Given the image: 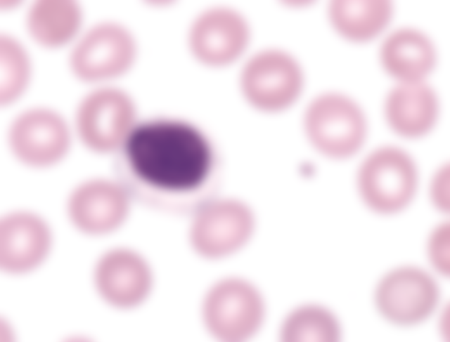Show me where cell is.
<instances>
[{
	"label": "cell",
	"mask_w": 450,
	"mask_h": 342,
	"mask_svg": "<svg viewBox=\"0 0 450 342\" xmlns=\"http://www.w3.org/2000/svg\"><path fill=\"white\" fill-rule=\"evenodd\" d=\"M122 184L142 202L172 211L194 210L211 200L214 154L192 124L158 119L134 126L124 144Z\"/></svg>",
	"instance_id": "obj_1"
},
{
	"label": "cell",
	"mask_w": 450,
	"mask_h": 342,
	"mask_svg": "<svg viewBox=\"0 0 450 342\" xmlns=\"http://www.w3.org/2000/svg\"><path fill=\"white\" fill-rule=\"evenodd\" d=\"M357 185L362 200L371 209L382 214L394 213L404 209L414 197L416 169L402 150L382 147L361 164Z\"/></svg>",
	"instance_id": "obj_2"
},
{
	"label": "cell",
	"mask_w": 450,
	"mask_h": 342,
	"mask_svg": "<svg viewBox=\"0 0 450 342\" xmlns=\"http://www.w3.org/2000/svg\"><path fill=\"white\" fill-rule=\"evenodd\" d=\"M304 125L314 146L334 159L354 154L365 138L362 112L354 102L338 94H325L315 99L307 110Z\"/></svg>",
	"instance_id": "obj_3"
},
{
	"label": "cell",
	"mask_w": 450,
	"mask_h": 342,
	"mask_svg": "<svg viewBox=\"0 0 450 342\" xmlns=\"http://www.w3.org/2000/svg\"><path fill=\"white\" fill-rule=\"evenodd\" d=\"M262 299L255 288L240 279H227L214 285L203 303L205 324L217 338L243 341L254 334L264 317Z\"/></svg>",
	"instance_id": "obj_4"
},
{
	"label": "cell",
	"mask_w": 450,
	"mask_h": 342,
	"mask_svg": "<svg viewBox=\"0 0 450 342\" xmlns=\"http://www.w3.org/2000/svg\"><path fill=\"white\" fill-rule=\"evenodd\" d=\"M195 213L190 241L195 251L206 258L235 252L248 241L254 230L251 210L236 199H211Z\"/></svg>",
	"instance_id": "obj_5"
},
{
	"label": "cell",
	"mask_w": 450,
	"mask_h": 342,
	"mask_svg": "<svg viewBox=\"0 0 450 342\" xmlns=\"http://www.w3.org/2000/svg\"><path fill=\"white\" fill-rule=\"evenodd\" d=\"M302 81L295 61L283 52L271 50L257 54L247 63L240 83L250 104L258 110L274 112L295 102Z\"/></svg>",
	"instance_id": "obj_6"
},
{
	"label": "cell",
	"mask_w": 450,
	"mask_h": 342,
	"mask_svg": "<svg viewBox=\"0 0 450 342\" xmlns=\"http://www.w3.org/2000/svg\"><path fill=\"white\" fill-rule=\"evenodd\" d=\"M439 287L432 277L413 267L397 268L378 283L375 303L390 322L403 326L420 323L436 308Z\"/></svg>",
	"instance_id": "obj_7"
},
{
	"label": "cell",
	"mask_w": 450,
	"mask_h": 342,
	"mask_svg": "<svg viewBox=\"0 0 450 342\" xmlns=\"http://www.w3.org/2000/svg\"><path fill=\"white\" fill-rule=\"evenodd\" d=\"M135 111L130 98L115 88L92 93L81 103L77 126L83 142L101 152L124 145L132 129Z\"/></svg>",
	"instance_id": "obj_8"
},
{
	"label": "cell",
	"mask_w": 450,
	"mask_h": 342,
	"mask_svg": "<svg viewBox=\"0 0 450 342\" xmlns=\"http://www.w3.org/2000/svg\"><path fill=\"white\" fill-rule=\"evenodd\" d=\"M135 55L134 41L123 27L105 23L89 32L74 49L71 66L86 81L108 79L122 74Z\"/></svg>",
	"instance_id": "obj_9"
},
{
	"label": "cell",
	"mask_w": 450,
	"mask_h": 342,
	"mask_svg": "<svg viewBox=\"0 0 450 342\" xmlns=\"http://www.w3.org/2000/svg\"><path fill=\"white\" fill-rule=\"evenodd\" d=\"M9 143L20 160L41 167L56 163L65 155L70 136L60 116L50 110L37 109L24 112L13 121Z\"/></svg>",
	"instance_id": "obj_10"
},
{
	"label": "cell",
	"mask_w": 450,
	"mask_h": 342,
	"mask_svg": "<svg viewBox=\"0 0 450 342\" xmlns=\"http://www.w3.org/2000/svg\"><path fill=\"white\" fill-rule=\"evenodd\" d=\"M248 27L236 12L223 8L208 10L194 22L189 36L191 51L205 64L221 66L236 59L245 49Z\"/></svg>",
	"instance_id": "obj_11"
},
{
	"label": "cell",
	"mask_w": 450,
	"mask_h": 342,
	"mask_svg": "<svg viewBox=\"0 0 450 342\" xmlns=\"http://www.w3.org/2000/svg\"><path fill=\"white\" fill-rule=\"evenodd\" d=\"M124 188L105 180L85 183L72 194L68 212L73 223L91 235L108 233L124 221L129 209Z\"/></svg>",
	"instance_id": "obj_12"
},
{
	"label": "cell",
	"mask_w": 450,
	"mask_h": 342,
	"mask_svg": "<svg viewBox=\"0 0 450 342\" xmlns=\"http://www.w3.org/2000/svg\"><path fill=\"white\" fill-rule=\"evenodd\" d=\"M95 280L101 296L120 308L140 304L152 284L150 270L145 261L135 252L123 249L110 251L101 258Z\"/></svg>",
	"instance_id": "obj_13"
},
{
	"label": "cell",
	"mask_w": 450,
	"mask_h": 342,
	"mask_svg": "<svg viewBox=\"0 0 450 342\" xmlns=\"http://www.w3.org/2000/svg\"><path fill=\"white\" fill-rule=\"evenodd\" d=\"M50 232L44 222L27 212H15L0 222V266L11 273L28 272L46 256Z\"/></svg>",
	"instance_id": "obj_14"
},
{
	"label": "cell",
	"mask_w": 450,
	"mask_h": 342,
	"mask_svg": "<svg viewBox=\"0 0 450 342\" xmlns=\"http://www.w3.org/2000/svg\"><path fill=\"white\" fill-rule=\"evenodd\" d=\"M437 100L432 90L421 81L401 83L389 94L385 114L390 126L406 137L429 131L437 116Z\"/></svg>",
	"instance_id": "obj_15"
},
{
	"label": "cell",
	"mask_w": 450,
	"mask_h": 342,
	"mask_svg": "<svg viewBox=\"0 0 450 342\" xmlns=\"http://www.w3.org/2000/svg\"><path fill=\"white\" fill-rule=\"evenodd\" d=\"M381 59L386 70L401 83L419 82L432 70L435 53L430 42L420 33L403 29L384 43Z\"/></svg>",
	"instance_id": "obj_16"
},
{
	"label": "cell",
	"mask_w": 450,
	"mask_h": 342,
	"mask_svg": "<svg viewBox=\"0 0 450 342\" xmlns=\"http://www.w3.org/2000/svg\"><path fill=\"white\" fill-rule=\"evenodd\" d=\"M392 13L385 1H336L329 9L336 30L353 41H366L378 34L387 24Z\"/></svg>",
	"instance_id": "obj_17"
},
{
	"label": "cell",
	"mask_w": 450,
	"mask_h": 342,
	"mask_svg": "<svg viewBox=\"0 0 450 342\" xmlns=\"http://www.w3.org/2000/svg\"><path fill=\"white\" fill-rule=\"evenodd\" d=\"M80 20L79 8L73 1H39L30 10L27 25L37 41L58 46L75 35Z\"/></svg>",
	"instance_id": "obj_18"
},
{
	"label": "cell",
	"mask_w": 450,
	"mask_h": 342,
	"mask_svg": "<svg viewBox=\"0 0 450 342\" xmlns=\"http://www.w3.org/2000/svg\"><path fill=\"white\" fill-rule=\"evenodd\" d=\"M340 334V327L333 315L316 305H306L294 310L281 329L282 339L286 341H334Z\"/></svg>",
	"instance_id": "obj_19"
},
{
	"label": "cell",
	"mask_w": 450,
	"mask_h": 342,
	"mask_svg": "<svg viewBox=\"0 0 450 342\" xmlns=\"http://www.w3.org/2000/svg\"><path fill=\"white\" fill-rule=\"evenodd\" d=\"M29 63L22 47L6 37L0 39V101L8 104L15 100L26 86Z\"/></svg>",
	"instance_id": "obj_20"
},
{
	"label": "cell",
	"mask_w": 450,
	"mask_h": 342,
	"mask_svg": "<svg viewBox=\"0 0 450 342\" xmlns=\"http://www.w3.org/2000/svg\"><path fill=\"white\" fill-rule=\"evenodd\" d=\"M449 228L446 225L438 227L432 234L428 244V254L435 266L442 273H449Z\"/></svg>",
	"instance_id": "obj_21"
},
{
	"label": "cell",
	"mask_w": 450,
	"mask_h": 342,
	"mask_svg": "<svg viewBox=\"0 0 450 342\" xmlns=\"http://www.w3.org/2000/svg\"><path fill=\"white\" fill-rule=\"evenodd\" d=\"M449 171L442 169L435 178L431 188L432 199L442 209L448 206Z\"/></svg>",
	"instance_id": "obj_22"
}]
</instances>
